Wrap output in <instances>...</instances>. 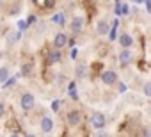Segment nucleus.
I'll return each instance as SVG.
<instances>
[{"instance_id": "obj_1", "label": "nucleus", "mask_w": 151, "mask_h": 137, "mask_svg": "<svg viewBox=\"0 0 151 137\" xmlns=\"http://www.w3.org/2000/svg\"><path fill=\"white\" fill-rule=\"evenodd\" d=\"M91 126L94 130H103L107 126V118L103 112H93L91 114Z\"/></svg>"}, {"instance_id": "obj_2", "label": "nucleus", "mask_w": 151, "mask_h": 137, "mask_svg": "<svg viewBox=\"0 0 151 137\" xmlns=\"http://www.w3.org/2000/svg\"><path fill=\"white\" fill-rule=\"evenodd\" d=\"M20 105H22V109H23L25 112H30V110L34 109V105H36L34 94H32V93H23L22 98H20Z\"/></svg>"}, {"instance_id": "obj_3", "label": "nucleus", "mask_w": 151, "mask_h": 137, "mask_svg": "<svg viewBox=\"0 0 151 137\" xmlns=\"http://www.w3.org/2000/svg\"><path fill=\"white\" fill-rule=\"evenodd\" d=\"M82 119H84V116H82L80 110H69L68 116H66V121H68L69 126H78L82 123Z\"/></svg>"}, {"instance_id": "obj_4", "label": "nucleus", "mask_w": 151, "mask_h": 137, "mask_svg": "<svg viewBox=\"0 0 151 137\" xmlns=\"http://www.w3.org/2000/svg\"><path fill=\"white\" fill-rule=\"evenodd\" d=\"M84 25H86L84 16H75V18L71 20V23H69V29H71L73 34H80L82 29H84Z\"/></svg>"}, {"instance_id": "obj_5", "label": "nucleus", "mask_w": 151, "mask_h": 137, "mask_svg": "<svg viewBox=\"0 0 151 137\" xmlns=\"http://www.w3.org/2000/svg\"><path fill=\"white\" fill-rule=\"evenodd\" d=\"M101 82H103L105 86H114V84L117 82V73H116L114 70H105V71L101 73Z\"/></svg>"}, {"instance_id": "obj_6", "label": "nucleus", "mask_w": 151, "mask_h": 137, "mask_svg": "<svg viewBox=\"0 0 151 137\" xmlns=\"http://www.w3.org/2000/svg\"><path fill=\"white\" fill-rule=\"evenodd\" d=\"M132 61H133L132 50H130V48H123L121 53H119V62H121V66H128V64H132Z\"/></svg>"}, {"instance_id": "obj_7", "label": "nucleus", "mask_w": 151, "mask_h": 137, "mask_svg": "<svg viewBox=\"0 0 151 137\" xmlns=\"http://www.w3.org/2000/svg\"><path fill=\"white\" fill-rule=\"evenodd\" d=\"M53 119L50 118V116H43L41 118V132L43 133H52V130H53Z\"/></svg>"}, {"instance_id": "obj_8", "label": "nucleus", "mask_w": 151, "mask_h": 137, "mask_svg": "<svg viewBox=\"0 0 151 137\" xmlns=\"http://www.w3.org/2000/svg\"><path fill=\"white\" fill-rule=\"evenodd\" d=\"M66 45H68V36H66L64 32H57L55 37H53V46L60 50V48H64Z\"/></svg>"}, {"instance_id": "obj_9", "label": "nucleus", "mask_w": 151, "mask_h": 137, "mask_svg": "<svg viewBox=\"0 0 151 137\" xmlns=\"http://www.w3.org/2000/svg\"><path fill=\"white\" fill-rule=\"evenodd\" d=\"M117 41H119V45H121L123 48H132V46H133V37H132L128 32H123V34L117 37Z\"/></svg>"}, {"instance_id": "obj_10", "label": "nucleus", "mask_w": 151, "mask_h": 137, "mask_svg": "<svg viewBox=\"0 0 151 137\" xmlns=\"http://www.w3.org/2000/svg\"><path fill=\"white\" fill-rule=\"evenodd\" d=\"M96 30H98V34H100V36H107V34L110 32V25H109L105 20H100V22H98V25H96Z\"/></svg>"}, {"instance_id": "obj_11", "label": "nucleus", "mask_w": 151, "mask_h": 137, "mask_svg": "<svg viewBox=\"0 0 151 137\" xmlns=\"http://www.w3.org/2000/svg\"><path fill=\"white\" fill-rule=\"evenodd\" d=\"M20 39H22V30H11L7 34V43L9 45H16Z\"/></svg>"}, {"instance_id": "obj_12", "label": "nucleus", "mask_w": 151, "mask_h": 137, "mask_svg": "<svg viewBox=\"0 0 151 137\" xmlns=\"http://www.w3.org/2000/svg\"><path fill=\"white\" fill-rule=\"evenodd\" d=\"M75 75H77L78 79H84V77L87 75V66H86L84 62H80V64L77 66V70H75Z\"/></svg>"}, {"instance_id": "obj_13", "label": "nucleus", "mask_w": 151, "mask_h": 137, "mask_svg": "<svg viewBox=\"0 0 151 137\" xmlns=\"http://www.w3.org/2000/svg\"><path fill=\"white\" fill-rule=\"evenodd\" d=\"M7 79H9V68L0 66V84H4Z\"/></svg>"}, {"instance_id": "obj_14", "label": "nucleus", "mask_w": 151, "mask_h": 137, "mask_svg": "<svg viewBox=\"0 0 151 137\" xmlns=\"http://www.w3.org/2000/svg\"><path fill=\"white\" fill-rule=\"evenodd\" d=\"M32 70H34L32 64H23V66H22V75H23V77H32V73H34Z\"/></svg>"}, {"instance_id": "obj_15", "label": "nucleus", "mask_w": 151, "mask_h": 137, "mask_svg": "<svg viewBox=\"0 0 151 137\" xmlns=\"http://www.w3.org/2000/svg\"><path fill=\"white\" fill-rule=\"evenodd\" d=\"M62 59V53H60V50L59 48H55L52 53H50V62H59Z\"/></svg>"}, {"instance_id": "obj_16", "label": "nucleus", "mask_w": 151, "mask_h": 137, "mask_svg": "<svg viewBox=\"0 0 151 137\" xmlns=\"http://www.w3.org/2000/svg\"><path fill=\"white\" fill-rule=\"evenodd\" d=\"M16 84V77H9L4 84H2V89H7V87H11V86H14Z\"/></svg>"}, {"instance_id": "obj_17", "label": "nucleus", "mask_w": 151, "mask_h": 137, "mask_svg": "<svg viewBox=\"0 0 151 137\" xmlns=\"http://www.w3.org/2000/svg\"><path fill=\"white\" fill-rule=\"evenodd\" d=\"M128 13H130V7H128L126 4H123V6H121V14H128Z\"/></svg>"}, {"instance_id": "obj_18", "label": "nucleus", "mask_w": 151, "mask_h": 137, "mask_svg": "<svg viewBox=\"0 0 151 137\" xmlns=\"http://www.w3.org/2000/svg\"><path fill=\"white\" fill-rule=\"evenodd\" d=\"M144 94L151 96V82H149V84H146V87H144Z\"/></svg>"}, {"instance_id": "obj_19", "label": "nucleus", "mask_w": 151, "mask_h": 137, "mask_svg": "<svg viewBox=\"0 0 151 137\" xmlns=\"http://www.w3.org/2000/svg\"><path fill=\"white\" fill-rule=\"evenodd\" d=\"M6 114V107H4V103H0V118H2Z\"/></svg>"}, {"instance_id": "obj_20", "label": "nucleus", "mask_w": 151, "mask_h": 137, "mask_svg": "<svg viewBox=\"0 0 151 137\" xmlns=\"http://www.w3.org/2000/svg\"><path fill=\"white\" fill-rule=\"evenodd\" d=\"M59 107H60L59 102H53V103H52V109H53V110H59Z\"/></svg>"}, {"instance_id": "obj_21", "label": "nucleus", "mask_w": 151, "mask_h": 137, "mask_svg": "<svg viewBox=\"0 0 151 137\" xmlns=\"http://www.w3.org/2000/svg\"><path fill=\"white\" fill-rule=\"evenodd\" d=\"M133 2H139V4H140V2H144V0H133Z\"/></svg>"}, {"instance_id": "obj_22", "label": "nucleus", "mask_w": 151, "mask_h": 137, "mask_svg": "<svg viewBox=\"0 0 151 137\" xmlns=\"http://www.w3.org/2000/svg\"><path fill=\"white\" fill-rule=\"evenodd\" d=\"M0 32H2V27H0Z\"/></svg>"}]
</instances>
